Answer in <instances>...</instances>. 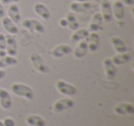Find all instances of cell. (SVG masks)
<instances>
[{
  "label": "cell",
  "instance_id": "e575fe53",
  "mask_svg": "<svg viewBox=\"0 0 134 126\" xmlns=\"http://www.w3.org/2000/svg\"><path fill=\"white\" fill-rule=\"evenodd\" d=\"M0 126H4V123H3L2 120H0Z\"/></svg>",
  "mask_w": 134,
  "mask_h": 126
},
{
  "label": "cell",
  "instance_id": "7c38bea8",
  "mask_svg": "<svg viewBox=\"0 0 134 126\" xmlns=\"http://www.w3.org/2000/svg\"><path fill=\"white\" fill-rule=\"evenodd\" d=\"M111 8L114 19H116L117 20H122L125 17V8L122 2L120 0L113 1V4H111Z\"/></svg>",
  "mask_w": 134,
  "mask_h": 126
},
{
  "label": "cell",
  "instance_id": "d6a6232c",
  "mask_svg": "<svg viewBox=\"0 0 134 126\" xmlns=\"http://www.w3.org/2000/svg\"><path fill=\"white\" fill-rule=\"evenodd\" d=\"M5 55H7L6 51H5V50H1V49H0V59H1L2 57H4Z\"/></svg>",
  "mask_w": 134,
  "mask_h": 126
},
{
  "label": "cell",
  "instance_id": "4fadbf2b",
  "mask_svg": "<svg viewBox=\"0 0 134 126\" xmlns=\"http://www.w3.org/2000/svg\"><path fill=\"white\" fill-rule=\"evenodd\" d=\"M103 24V18L100 12L95 13L92 17L90 23L88 25V32H97L101 29Z\"/></svg>",
  "mask_w": 134,
  "mask_h": 126
},
{
  "label": "cell",
  "instance_id": "d590c367",
  "mask_svg": "<svg viewBox=\"0 0 134 126\" xmlns=\"http://www.w3.org/2000/svg\"><path fill=\"white\" fill-rule=\"evenodd\" d=\"M108 1H118V0H108Z\"/></svg>",
  "mask_w": 134,
  "mask_h": 126
},
{
  "label": "cell",
  "instance_id": "8fae6325",
  "mask_svg": "<svg viewBox=\"0 0 134 126\" xmlns=\"http://www.w3.org/2000/svg\"><path fill=\"white\" fill-rule=\"evenodd\" d=\"M93 8V5L90 2H72L70 4V10L74 13H85Z\"/></svg>",
  "mask_w": 134,
  "mask_h": 126
},
{
  "label": "cell",
  "instance_id": "ac0fdd59",
  "mask_svg": "<svg viewBox=\"0 0 134 126\" xmlns=\"http://www.w3.org/2000/svg\"><path fill=\"white\" fill-rule=\"evenodd\" d=\"M0 106L4 109H8L12 106V99L7 89L0 88Z\"/></svg>",
  "mask_w": 134,
  "mask_h": 126
},
{
  "label": "cell",
  "instance_id": "3957f363",
  "mask_svg": "<svg viewBox=\"0 0 134 126\" xmlns=\"http://www.w3.org/2000/svg\"><path fill=\"white\" fill-rule=\"evenodd\" d=\"M55 87L61 94L65 95V96H75L77 93L76 87L64 80H57L55 83Z\"/></svg>",
  "mask_w": 134,
  "mask_h": 126
},
{
  "label": "cell",
  "instance_id": "83f0119b",
  "mask_svg": "<svg viewBox=\"0 0 134 126\" xmlns=\"http://www.w3.org/2000/svg\"><path fill=\"white\" fill-rule=\"evenodd\" d=\"M19 0H0V2L2 3V5H12V4H17Z\"/></svg>",
  "mask_w": 134,
  "mask_h": 126
},
{
  "label": "cell",
  "instance_id": "836d02e7",
  "mask_svg": "<svg viewBox=\"0 0 134 126\" xmlns=\"http://www.w3.org/2000/svg\"><path fill=\"white\" fill-rule=\"evenodd\" d=\"M75 2H90L91 0H75Z\"/></svg>",
  "mask_w": 134,
  "mask_h": 126
},
{
  "label": "cell",
  "instance_id": "d6986e66",
  "mask_svg": "<svg viewBox=\"0 0 134 126\" xmlns=\"http://www.w3.org/2000/svg\"><path fill=\"white\" fill-rule=\"evenodd\" d=\"M8 14V18H9L13 22H15L16 24H19V23L20 22L21 15H20V12H19V8L17 4L9 5Z\"/></svg>",
  "mask_w": 134,
  "mask_h": 126
},
{
  "label": "cell",
  "instance_id": "4316f807",
  "mask_svg": "<svg viewBox=\"0 0 134 126\" xmlns=\"http://www.w3.org/2000/svg\"><path fill=\"white\" fill-rule=\"evenodd\" d=\"M2 122L4 123V126H15V120L12 118H9V117L5 118Z\"/></svg>",
  "mask_w": 134,
  "mask_h": 126
},
{
  "label": "cell",
  "instance_id": "4dcf8cb0",
  "mask_svg": "<svg viewBox=\"0 0 134 126\" xmlns=\"http://www.w3.org/2000/svg\"><path fill=\"white\" fill-rule=\"evenodd\" d=\"M59 24L61 25L62 27H67V22H66V19H63L59 21Z\"/></svg>",
  "mask_w": 134,
  "mask_h": 126
},
{
  "label": "cell",
  "instance_id": "ffe728a7",
  "mask_svg": "<svg viewBox=\"0 0 134 126\" xmlns=\"http://www.w3.org/2000/svg\"><path fill=\"white\" fill-rule=\"evenodd\" d=\"M87 52V43H86V40H83V41H79L77 46L74 50V56L77 59H81V58L85 57L86 55Z\"/></svg>",
  "mask_w": 134,
  "mask_h": 126
},
{
  "label": "cell",
  "instance_id": "ba28073f",
  "mask_svg": "<svg viewBox=\"0 0 134 126\" xmlns=\"http://www.w3.org/2000/svg\"><path fill=\"white\" fill-rule=\"evenodd\" d=\"M113 111L118 115H131L134 113V106L130 102H121L114 107Z\"/></svg>",
  "mask_w": 134,
  "mask_h": 126
},
{
  "label": "cell",
  "instance_id": "f546056e",
  "mask_svg": "<svg viewBox=\"0 0 134 126\" xmlns=\"http://www.w3.org/2000/svg\"><path fill=\"white\" fill-rule=\"evenodd\" d=\"M6 16V12H5L4 5H2V3L0 2V19H2Z\"/></svg>",
  "mask_w": 134,
  "mask_h": 126
},
{
  "label": "cell",
  "instance_id": "8992f818",
  "mask_svg": "<svg viewBox=\"0 0 134 126\" xmlns=\"http://www.w3.org/2000/svg\"><path fill=\"white\" fill-rule=\"evenodd\" d=\"M100 14L103 18V21L110 22L113 19L111 3L108 0H101L100 2Z\"/></svg>",
  "mask_w": 134,
  "mask_h": 126
},
{
  "label": "cell",
  "instance_id": "d4e9b609",
  "mask_svg": "<svg viewBox=\"0 0 134 126\" xmlns=\"http://www.w3.org/2000/svg\"><path fill=\"white\" fill-rule=\"evenodd\" d=\"M18 64V59L16 56L5 55L0 59V69H4L8 66H13Z\"/></svg>",
  "mask_w": 134,
  "mask_h": 126
},
{
  "label": "cell",
  "instance_id": "5bb4252c",
  "mask_svg": "<svg viewBox=\"0 0 134 126\" xmlns=\"http://www.w3.org/2000/svg\"><path fill=\"white\" fill-rule=\"evenodd\" d=\"M103 66H104L105 75H106L108 79H112L115 77L116 73H117V69H116V65L113 64L111 58L107 57L103 60Z\"/></svg>",
  "mask_w": 134,
  "mask_h": 126
},
{
  "label": "cell",
  "instance_id": "6da1fadb",
  "mask_svg": "<svg viewBox=\"0 0 134 126\" xmlns=\"http://www.w3.org/2000/svg\"><path fill=\"white\" fill-rule=\"evenodd\" d=\"M10 90L13 94L21 97V98H24L28 100H32L34 98L33 89L25 84L13 83L10 87Z\"/></svg>",
  "mask_w": 134,
  "mask_h": 126
},
{
  "label": "cell",
  "instance_id": "7a4b0ae2",
  "mask_svg": "<svg viewBox=\"0 0 134 126\" xmlns=\"http://www.w3.org/2000/svg\"><path fill=\"white\" fill-rule=\"evenodd\" d=\"M30 61L37 72L41 74H49L51 72V68L49 67V65L43 61L42 57L38 52H32L30 54Z\"/></svg>",
  "mask_w": 134,
  "mask_h": 126
},
{
  "label": "cell",
  "instance_id": "1f68e13d",
  "mask_svg": "<svg viewBox=\"0 0 134 126\" xmlns=\"http://www.w3.org/2000/svg\"><path fill=\"white\" fill-rule=\"evenodd\" d=\"M5 76H6V72L3 69H0V80L3 79L5 77Z\"/></svg>",
  "mask_w": 134,
  "mask_h": 126
},
{
  "label": "cell",
  "instance_id": "9a60e30c",
  "mask_svg": "<svg viewBox=\"0 0 134 126\" xmlns=\"http://www.w3.org/2000/svg\"><path fill=\"white\" fill-rule=\"evenodd\" d=\"M33 10L43 20H49L51 18V12L49 8L42 3H36L33 6Z\"/></svg>",
  "mask_w": 134,
  "mask_h": 126
},
{
  "label": "cell",
  "instance_id": "2e32d148",
  "mask_svg": "<svg viewBox=\"0 0 134 126\" xmlns=\"http://www.w3.org/2000/svg\"><path fill=\"white\" fill-rule=\"evenodd\" d=\"M110 43L117 54H123L127 52V46L124 41L119 36H112L110 38Z\"/></svg>",
  "mask_w": 134,
  "mask_h": 126
},
{
  "label": "cell",
  "instance_id": "cb8c5ba5",
  "mask_svg": "<svg viewBox=\"0 0 134 126\" xmlns=\"http://www.w3.org/2000/svg\"><path fill=\"white\" fill-rule=\"evenodd\" d=\"M65 19H66V22H67V27L71 30L75 32L77 29H79V23H78V21H77V19L74 12L71 11V12H69V13H67L66 17H65Z\"/></svg>",
  "mask_w": 134,
  "mask_h": 126
},
{
  "label": "cell",
  "instance_id": "52a82bcc",
  "mask_svg": "<svg viewBox=\"0 0 134 126\" xmlns=\"http://www.w3.org/2000/svg\"><path fill=\"white\" fill-rule=\"evenodd\" d=\"M86 41L87 43L88 51L94 52L99 48L100 45V36L97 32H89L87 37L86 38Z\"/></svg>",
  "mask_w": 134,
  "mask_h": 126
},
{
  "label": "cell",
  "instance_id": "9c48e42d",
  "mask_svg": "<svg viewBox=\"0 0 134 126\" xmlns=\"http://www.w3.org/2000/svg\"><path fill=\"white\" fill-rule=\"evenodd\" d=\"M7 39V45H6V52L8 55L10 56H16L18 54V43L17 39L14 35H8L6 36Z\"/></svg>",
  "mask_w": 134,
  "mask_h": 126
},
{
  "label": "cell",
  "instance_id": "f1b7e54d",
  "mask_svg": "<svg viewBox=\"0 0 134 126\" xmlns=\"http://www.w3.org/2000/svg\"><path fill=\"white\" fill-rule=\"evenodd\" d=\"M122 4L124 6H129V7H132L134 6V0H120Z\"/></svg>",
  "mask_w": 134,
  "mask_h": 126
},
{
  "label": "cell",
  "instance_id": "7402d4cb",
  "mask_svg": "<svg viewBox=\"0 0 134 126\" xmlns=\"http://www.w3.org/2000/svg\"><path fill=\"white\" fill-rule=\"evenodd\" d=\"M131 58V55L129 52H123V54H117L111 58L112 62L115 65H123L129 63Z\"/></svg>",
  "mask_w": 134,
  "mask_h": 126
},
{
  "label": "cell",
  "instance_id": "30bf717a",
  "mask_svg": "<svg viewBox=\"0 0 134 126\" xmlns=\"http://www.w3.org/2000/svg\"><path fill=\"white\" fill-rule=\"evenodd\" d=\"M72 52H73V48L70 45L63 43V44H59L55 48H53L52 52V55L54 58H62L63 56L70 54Z\"/></svg>",
  "mask_w": 134,
  "mask_h": 126
},
{
  "label": "cell",
  "instance_id": "44dd1931",
  "mask_svg": "<svg viewBox=\"0 0 134 126\" xmlns=\"http://www.w3.org/2000/svg\"><path fill=\"white\" fill-rule=\"evenodd\" d=\"M88 34H89V32H88L87 29H77L71 35L70 41L72 43H79L80 41H83V40L86 39Z\"/></svg>",
  "mask_w": 134,
  "mask_h": 126
},
{
  "label": "cell",
  "instance_id": "5b68a950",
  "mask_svg": "<svg viewBox=\"0 0 134 126\" xmlns=\"http://www.w3.org/2000/svg\"><path fill=\"white\" fill-rule=\"evenodd\" d=\"M75 102L70 98H63L61 99L56 100L52 105V109L54 112H62L63 111L69 109L74 107Z\"/></svg>",
  "mask_w": 134,
  "mask_h": 126
},
{
  "label": "cell",
  "instance_id": "e0dca14e",
  "mask_svg": "<svg viewBox=\"0 0 134 126\" xmlns=\"http://www.w3.org/2000/svg\"><path fill=\"white\" fill-rule=\"evenodd\" d=\"M2 26L4 28V30L8 32L10 35H16L19 32V29H18V26L15 22L11 20L8 17H6L5 16L4 18H2Z\"/></svg>",
  "mask_w": 134,
  "mask_h": 126
},
{
  "label": "cell",
  "instance_id": "277c9868",
  "mask_svg": "<svg viewBox=\"0 0 134 126\" xmlns=\"http://www.w3.org/2000/svg\"><path fill=\"white\" fill-rule=\"evenodd\" d=\"M22 27L30 32H35L38 33H43L45 32V28L41 21L35 19H26L21 23Z\"/></svg>",
  "mask_w": 134,
  "mask_h": 126
},
{
  "label": "cell",
  "instance_id": "484cf974",
  "mask_svg": "<svg viewBox=\"0 0 134 126\" xmlns=\"http://www.w3.org/2000/svg\"><path fill=\"white\" fill-rule=\"evenodd\" d=\"M6 45H7V39L6 35L0 32V49L1 50H6Z\"/></svg>",
  "mask_w": 134,
  "mask_h": 126
},
{
  "label": "cell",
  "instance_id": "603a6c76",
  "mask_svg": "<svg viewBox=\"0 0 134 126\" xmlns=\"http://www.w3.org/2000/svg\"><path fill=\"white\" fill-rule=\"evenodd\" d=\"M26 123L30 126H46V122L42 117L34 114L27 116Z\"/></svg>",
  "mask_w": 134,
  "mask_h": 126
}]
</instances>
